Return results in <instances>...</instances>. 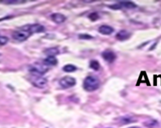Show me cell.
<instances>
[{"mask_svg": "<svg viewBox=\"0 0 161 128\" xmlns=\"http://www.w3.org/2000/svg\"><path fill=\"white\" fill-rule=\"evenodd\" d=\"M144 125L149 128H156V126H158L159 123H158V122L156 121V120H149V121L145 122Z\"/></svg>", "mask_w": 161, "mask_h": 128, "instance_id": "9a60e30c", "label": "cell"}, {"mask_svg": "<svg viewBox=\"0 0 161 128\" xmlns=\"http://www.w3.org/2000/svg\"><path fill=\"white\" fill-rule=\"evenodd\" d=\"M31 33L28 30L27 25H25L21 28H20L18 30H16L13 33L12 36L13 38L18 41H25L31 36Z\"/></svg>", "mask_w": 161, "mask_h": 128, "instance_id": "3957f363", "label": "cell"}, {"mask_svg": "<svg viewBox=\"0 0 161 128\" xmlns=\"http://www.w3.org/2000/svg\"><path fill=\"white\" fill-rule=\"evenodd\" d=\"M1 2H4V3L7 4H17V3H22V2H25V1H17V0H15V1H7V0H3V1H1Z\"/></svg>", "mask_w": 161, "mask_h": 128, "instance_id": "44dd1931", "label": "cell"}, {"mask_svg": "<svg viewBox=\"0 0 161 128\" xmlns=\"http://www.w3.org/2000/svg\"><path fill=\"white\" fill-rule=\"evenodd\" d=\"M137 121V120H136L135 118L133 117V116H123V117L120 118V123H122V124H129V123H133V122Z\"/></svg>", "mask_w": 161, "mask_h": 128, "instance_id": "5bb4252c", "label": "cell"}, {"mask_svg": "<svg viewBox=\"0 0 161 128\" xmlns=\"http://www.w3.org/2000/svg\"><path fill=\"white\" fill-rule=\"evenodd\" d=\"M9 39L7 38V36H0V46H2V45L7 44V42H8Z\"/></svg>", "mask_w": 161, "mask_h": 128, "instance_id": "ffe728a7", "label": "cell"}, {"mask_svg": "<svg viewBox=\"0 0 161 128\" xmlns=\"http://www.w3.org/2000/svg\"><path fill=\"white\" fill-rule=\"evenodd\" d=\"M44 54L45 55H47V56H55L56 57V56H57V55H59V50L58 48H47L44 50Z\"/></svg>", "mask_w": 161, "mask_h": 128, "instance_id": "4fadbf2b", "label": "cell"}, {"mask_svg": "<svg viewBox=\"0 0 161 128\" xmlns=\"http://www.w3.org/2000/svg\"><path fill=\"white\" fill-rule=\"evenodd\" d=\"M100 87V80L96 76H88L85 78L83 82L84 89L87 92H93Z\"/></svg>", "mask_w": 161, "mask_h": 128, "instance_id": "6da1fadb", "label": "cell"}, {"mask_svg": "<svg viewBox=\"0 0 161 128\" xmlns=\"http://www.w3.org/2000/svg\"><path fill=\"white\" fill-rule=\"evenodd\" d=\"M130 36H131V34L128 31H127V30H121V31H119L116 34L115 37L117 40H120V41H123V40H126L130 38Z\"/></svg>", "mask_w": 161, "mask_h": 128, "instance_id": "30bf717a", "label": "cell"}, {"mask_svg": "<svg viewBox=\"0 0 161 128\" xmlns=\"http://www.w3.org/2000/svg\"><path fill=\"white\" fill-rule=\"evenodd\" d=\"M62 70H63V71H65V72L71 73V72H74V71L77 70V67L74 66V65H72V64H67V65L63 66Z\"/></svg>", "mask_w": 161, "mask_h": 128, "instance_id": "2e32d148", "label": "cell"}, {"mask_svg": "<svg viewBox=\"0 0 161 128\" xmlns=\"http://www.w3.org/2000/svg\"><path fill=\"white\" fill-rule=\"evenodd\" d=\"M48 66L44 64H40L37 62L33 65H30L29 67V71L31 73L32 75H37V76H42L43 75L46 74L48 71Z\"/></svg>", "mask_w": 161, "mask_h": 128, "instance_id": "7a4b0ae2", "label": "cell"}, {"mask_svg": "<svg viewBox=\"0 0 161 128\" xmlns=\"http://www.w3.org/2000/svg\"><path fill=\"white\" fill-rule=\"evenodd\" d=\"M51 19L54 21V22L57 23V24H61V23H63L66 21V16L63 15L62 14H59V13H56V14H52L51 15Z\"/></svg>", "mask_w": 161, "mask_h": 128, "instance_id": "9c48e42d", "label": "cell"}, {"mask_svg": "<svg viewBox=\"0 0 161 128\" xmlns=\"http://www.w3.org/2000/svg\"><path fill=\"white\" fill-rule=\"evenodd\" d=\"M78 38L82 39V40H90V39H92L93 37L89 34H85L84 33V34H80L78 36Z\"/></svg>", "mask_w": 161, "mask_h": 128, "instance_id": "d6986e66", "label": "cell"}, {"mask_svg": "<svg viewBox=\"0 0 161 128\" xmlns=\"http://www.w3.org/2000/svg\"><path fill=\"white\" fill-rule=\"evenodd\" d=\"M30 81L35 87L39 89H43L47 85V81L46 78L42 76H37V75H32L30 77Z\"/></svg>", "mask_w": 161, "mask_h": 128, "instance_id": "277c9868", "label": "cell"}, {"mask_svg": "<svg viewBox=\"0 0 161 128\" xmlns=\"http://www.w3.org/2000/svg\"><path fill=\"white\" fill-rule=\"evenodd\" d=\"M129 128H141V127H139V126H131V127H129Z\"/></svg>", "mask_w": 161, "mask_h": 128, "instance_id": "7402d4cb", "label": "cell"}, {"mask_svg": "<svg viewBox=\"0 0 161 128\" xmlns=\"http://www.w3.org/2000/svg\"><path fill=\"white\" fill-rule=\"evenodd\" d=\"M99 15H98V14L97 13H92V14H90L89 15H88V18L91 20V21H96L98 18H99Z\"/></svg>", "mask_w": 161, "mask_h": 128, "instance_id": "ac0fdd59", "label": "cell"}, {"mask_svg": "<svg viewBox=\"0 0 161 128\" xmlns=\"http://www.w3.org/2000/svg\"><path fill=\"white\" fill-rule=\"evenodd\" d=\"M108 7L113 10H121V9L130 10V9L136 8L137 5L131 1H120L118 3H115L112 6H108Z\"/></svg>", "mask_w": 161, "mask_h": 128, "instance_id": "5b68a950", "label": "cell"}, {"mask_svg": "<svg viewBox=\"0 0 161 128\" xmlns=\"http://www.w3.org/2000/svg\"><path fill=\"white\" fill-rule=\"evenodd\" d=\"M98 31H99L100 33L103 35H110L114 32V29L109 25H103L100 26Z\"/></svg>", "mask_w": 161, "mask_h": 128, "instance_id": "8fae6325", "label": "cell"}, {"mask_svg": "<svg viewBox=\"0 0 161 128\" xmlns=\"http://www.w3.org/2000/svg\"><path fill=\"white\" fill-rule=\"evenodd\" d=\"M102 57L106 62L111 63V62H114L116 59V55L111 50H106L104 52H103L102 53Z\"/></svg>", "mask_w": 161, "mask_h": 128, "instance_id": "ba28073f", "label": "cell"}, {"mask_svg": "<svg viewBox=\"0 0 161 128\" xmlns=\"http://www.w3.org/2000/svg\"><path fill=\"white\" fill-rule=\"evenodd\" d=\"M26 25H27L28 30L29 31V33H31V34H33V33H42V32H43L44 30H45L44 27L40 24Z\"/></svg>", "mask_w": 161, "mask_h": 128, "instance_id": "52a82bcc", "label": "cell"}, {"mask_svg": "<svg viewBox=\"0 0 161 128\" xmlns=\"http://www.w3.org/2000/svg\"><path fill=\"white\" fill-rule=\"evenodd\" d=\"M43 63L46 66H56L58 63V60L55 56H47L46 59H43Z\"/></svg>", "mask_w": 161, "mask_h": 128, "instance_id": "7c38bea8", "label": "cell"}, {"mask_svg": "<svg viewBox=\"0 0 161 128\" xmlns=\"http://www.w3.org/2000/svg\"><path fill=\"white\" fill-rule=\"evenodd\" d=\"M89 67L93 71H98L100 69V63L96 60H92L89 63Z\"/></svg>", "mask_w": 161, "mask_h": 128, "instance_id": "e0dca14e", "label": "cell"}, {"mask_svg": "<svg viewBox=\"0 0 161 128\" xmlns=\"http://www.w3.org/2000/svg\"><path fill=\"white\" fill-rule=\"evenodd\" d=\"M76 79L73 77L70 76H66L63 77L62 78H61L59 80V83L60 85V86L63 89H69L71 87L74 86L76 85Z\"/></svg>", "mask_w": 161, "mask_h": 128, "instance_id": "8992f818", "label": "cell"}]
</instances>
